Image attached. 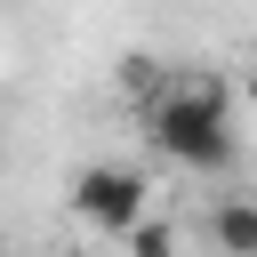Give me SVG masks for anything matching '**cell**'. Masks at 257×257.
<instances>
[{
	"label": "cell",
	"mask_w": 257,
	"mask_h": 257,
	"mask_svg": "<svg viewBox=\"0 0 257 257\" xmlns=\"http://www.w3.org/2000/svg\"><path fill=\"white\" fill-rule=\"evenodd\" d=\"M64 201H72L80 225H96V233H112V241L153 217V185H145V169H128V161H88Z\"/></svg>",
	"instance_id": "2"
},
{
	"label": "cell",
	"mask_w": 257,
	"mask_h": 257,
	"mask_svg": "<svg viewBox=\"0 0 257 257\" xmlns=\"http://www.w3.org/2000/svg\"><path fill=\"white\" fill-rule=\"evenodd\" d=\"M209 249L217 257H257V193H225L209 209Z\"/></svg>",
	"instance_id": "3"
},
{
	"label": "cell",
	"mask_w": 257,
	"mask_h": 257,
	"mask_svg": "<svg viewBox=\"0 0 257 257\" xmlns=\"http://www.w3.org/2000/svg\"><path fill=\"white\" fill-rule=\"evenodd\" d=\"M241 96H249V104H257V64H249V72H241Z\"/></svg>",
	"instance_id": "5"
},
{
	"label": "cell",
	"mask_w": 257,
	"mask_h": 257,
	"mask_svg": "<svg viewBox=\"0 0 257 257\" xmlns=\"http://www.w3.org/2000/svg\"><path fill=\"white\" fill-rule=\"evenodd\" d=\"M120 241H128V257H177V225H169V217H145V225H128Z\"/></svg>",
	"instance_id": "4"
},
{
	"label": "cell",
	"mask_w": 257,
	"mask_h": 257,
	"mask_svg": "<svg viewBox=\"0 0 257 257\" xmlns=\"http://www.w3.org/2000/svg\"><path fill=\"white\" fill-rule=\"evenodd\" d=\"M145 137L153 153H169L177 169L193 177H225L241 161V137H233V96L217 72H169V88L145 104Z\"/></svg>",
	"instance_id": "1"
},
{
	"label": "cell",
	"mask_w": 257,
	"mask_h": 257,
	"mask_svg": "<svg viewBox=\"0 0 257 257\" xmlns=\"http://www.w3.org/2000/svg\"><path fill=\"white\" fill-rule=\"evenodd\" d=\"M64 257H88V249H64Z\"/></svg>",
	"instance_id": "6"
}]
</instances>
